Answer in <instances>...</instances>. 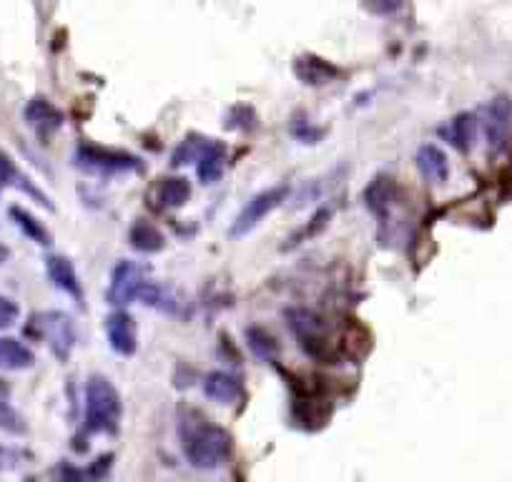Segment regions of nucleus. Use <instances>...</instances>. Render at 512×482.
<instances>
[{"label":"nucleus","mask_w":512,"mask_h":482,"mask_svg":"<svg viewBox=\"0 0 512 482\" xmlns=\"http://www.w3.org/2000/svg\"><path fill=\"white\" fill-rule=\"evenodd\" d=\"M178 437H181L184 457L196 470H216L231 457L229 432L199 412H186L181 417Z\"/></svg>","instance_id":"nucleus-1"},{"label":"nucleus","mask_w":512,"mask_h":482,"mask_svg":"<svg viewBox=\"0 0 512 482\" xmlns=\"http://www.w3.org/2000/svg\"><path fill=\"white\" fill-rule=\"evenodd\" d=\"M121 419V397L115 387L101 375L85 385V430L94 435H114Z\"/></svg>","instance_id":"nucleus-2"},{"label":"nucleus","mask_w":512,"mask_h":482,"mask_svg":"<svg viewBox=\"0 0 512 482\" xmlns=\"http://www.w3.org/2000/svg\"><path fill=\"white\" fill-rule=\"evenodd\" d=\"M289 329L299 339V345L306 355L319 362H332L336 356V345L329 339L326 325L309 309H292L289 315Z\"/></svg>","instance_id":"nucleus-3"},{"label":"nucleus","mask_w":512,"mask_h":482,"mask_svg":"<svg viewBox=\"0 0 512 482\" xmlns=\"http://www.w3.org/2000/svg\"><path fill=\"white\" fill-rule=\"evenodd\" d=\"M75 164L88 171V174H98V176H124V174H134V171H144L141 158L125 151H115V148L91 146L85 144L75 151Z\"/></svg>","instance_id":"nucleus-4"},{"label":"nucleus","mask_w":512,"mask_h":482,"mask_svg":"<svg viewBox=\"0 0 512 482\" xmlns=\"http://www.w3.org/2000/svg\"><path fill=\"white\" fill-rule=\"evenodd\" d=\"M31 335L51 346V352L65 362L75 346L74 319L65 312H41L31 319Z\"/></svg>","instance_id":"nucleus-5"},{"label":"nucleus","mask_w":512,"mask_h":482,"mask_svg":"<svg viewBox=\"0 0 512 482\" xmlns=\"http://www.w3.org/2000/svg\"><path fill=\"white\" fill-rule=\"evenodd\" d=\"M151 279H148V266L141 262H118L111 272V284H108V302L114 306H124L128 302L141 299V292L146 289Z\"/></svg>","instance_id":"nucleus-6"},{"label":"nucleus","mask_w":512,"mask_h":482,"mask_svg":"<svg viewBox=\"0 0 512 482\" xmlns=\"http://www.w3.org/2000/svg\"><path fill=\"white\" fill-rule=\"evenodd\" d=\"M480 128L487 146L495 154H500L507 148L512 138V98L510 95H495L490 104L485 105L480 118Z\"/></svg>","instance_id":"nucleus-7"},{"label":"nucleus","mask_w":512,"mask_h":482,"mask_svg":"<svg viewBox=\"0 0 512 482\" xmlns=\"http://www.w3.org/2000/svg\"><path fill=\"white\" fill-rule=\"evenodd\" d=\"M286 194H289V186H272V189H264L256 196H251L231 224V236H246L249 231L256 229L276 206H282L286 201Z\"/></svg>","instance_id":"nucleus-8"},{"label":"nucleus","mask_w":512,"mask_h":482,"mask_svg":"<svg viewBox=\"0 0 512 482\" xmlns=\"http://www.w3.org/2000/svg\"><path fill=\"white\" fill-rule=\"evenodd\" d=\"M105 336H108V345L114 349L115 355H134L138 346V332L136 322L131 319V315H125L121 309H115L105 319Z\"/></svg>","instance_id":"nucleus-9"},{"label":"nucleus","mask_w":512,"mask_h":482,"mask_svg":"<svg viewBox=\"0 0 512 482\" xmlns=\"http://www.w3.org/2000/svg\"><path fill=\"white\" fill-rule=\"evenodd\" d=\"M292 68H294V75L306 85L335 84L336 78L342 75V71H339L332 61H326L322 55H312V53L294 58Z\"/></svg>","instance_id":"nucleus-10"},{"label":"nucleus","mask_w":512,"mask_h":482,"mask_svg":"<svg viewBox=\"0 0 512 482\" xmlns=\"http://www.w3.org/2000/svg\"><path fill=\"white\" fill-rule=\"evenodd\" d=\"M45 272H48V279H51L55 289H61L63 294H68L71 299H75L78 305L84 306V299H85L84 284L78 279V274H75L71 259H65L61 254L48 256V259H45Z\"/></svg>","instance_id":"nucleus-11"},{"label":"nucleus","mask_w":512,"mask_h":482,"mask_svg":"<svg viewBox=\"0 0 512 482\" xmlns=\"http://www.w3.org/2000/svg\"><path fill=\"white\" fill-rule=\"evenodd\" d=\"M23 115H25L28 126H31L41 138H48L51 134H55V131L63 126V114L51 104V101H48V98H43V95L31 98L28 105H25V111H23Z\"/></svg>","instance_id":"nucleus-12"},{"label":"nucleus","mask_w":512,"mask_h":482,"mask_svg":"<svg viewBox=\"0 0 512 482\" xmlns=\"http://www.w3.org/2000/svg\"><path fill=\"white\" fill-rule=\"evenodd\" d=\"M397 194L399 189L397 184H395V178L385 176V174L375 176L365 191L366 209L372 211L375 216H379V219H387L392 209L397 206Z\"/></svg>","instance_id":"nucleus-13"},{"label":"nucleus","mask_w":512,"mask_h":482,"mask_svg":"<svg viewBox=\"0 0 512 482\" xmlns=\"http://www.w3.org/2000/svg\"><path fill=\"white\" fill-rule=\"evenodd\" d=\"M477 131H480V118L475 114H457L450 118L445 126L439 128V136L445 138L452 148L457 151H470L477 141Z\"/></svg>","instance_id":"nucleus-14"},{"label":"nucleus","mask_w":512,"mask_h":482,"mask_svg":"<svg viewBox=\"0 0 512 482\" xmlns=\"http://www.w3.org/2000/svg\"><path fill=\"white\" fill-rule=\"evenodd\" d=\"M204 395L216 405L234 407L244 399V387H241L239 379L229 372H211L204 377Z\"/></svg>","instance_id":"nucleus-15"},{"label":"nucleus","mask_w":512,"mask_h":482,"mask_svg":"<svg viewBox=\"0 0 512 482\" xmlns=\"http://www.w3.org/2000/svg\"><path fill=\"white\" fill-rule=\"evenodd\" d=\"M0 186H15V189L23 191V194H28L31 199L38 201L41 206L53 209L48 196L35 186V181H31V178L23 174L21 168L15 166V161H13L5 151H0Z\"/></svg>","instance_id":"nucleus-16"},{"label":"nucleus","mask_w":512,"mask_h":482,"mask_svg":"<svg viewBox=\"0 0 512 482\" xmlns=\"http://www.w3.org/2000/svg\"><path fill=\"white\" fill-rule=\"evenodd\" d=\"M415 164H417L422 178L429 181V184H445L447 176H450L447 154L439 146H435V144H427V146L419 148L417 156H415Z\"/></svg>","instance_id":"nucleus-17"},{"label":"nucleus","mask_w":512,"mask_h":482,"mask_svg":"<svg viewBox=\"0 0 512 482\" xmlns=\"http://www.w3.org/2000/svg\"><path fill=\"white\" fill-rule=\"evenodd\" d=\"M226 171V148L221 144H204L199 158H196V174L201 184H216Z\"/></svg>","instance_id":"nucleus-18"},{"label":"nucleus","mask_w":512,"mask_h":482,"mask_svg":"<svg viewBox=\"0 0 512 482\" xmlns=\"http://www.w3.org/2000/svg\"><path fill=\"white\" fill-rule=\"evenodd\" d=\"M33 367V352L15 336H0V369L21 372Z\"/></svg>","instance_id":"nucleus-19"},{"label":"nucleus","mask_w":512,"mask_h":482,"mask_svg":"<svg viewBox=\"0 0 512 482\" xmlns=\"http://www.w3.org/2000/svg\"><path fill=\"white\" fill-rule=\"evenodd\" d=\"M191 199V184L184 176H168L156 186V204L161 209H181Z\"/></svg>","instance_id":"nucleus-20"},{"label":"nucleus","mask_w":512,"mask_h":482,"mask_svg":"<svg viewBox=\"0 0 512 482\" xmlns=\"http://www.w3.org/2000/svg\"><path fill=\"white\" fill-rule=\"evenodd\" d=\"M128 239H131V246L141 254H156L166 246V239L158 229L156 224H151L146 219H138L131 231H128Z\"/></svg>","instance_id":"nucleus-21"},{"label":"nucleus","mask_w":512,"mask_h":482,"mask_svg":"<svg viewBox=\"0 0 512 482\" xmlns=\"http://www.w3.org/2000/svg\"><path fill=\"white\" fill-rule=\"evenodd\" d=\"M8 214H11L13 224L21 229L23 236H28L33 244H38V246H48V244H51V234H48V229L33 216L31 211H25L23 206H11Z\"/></svg>","instance_id":"nucleus-22"},{"label":"nucleus","mask_w":512,"mask_h":482,"mask_svg":"<svg viewBox=\"0 0 512 482\" xmlns=\"http://www.w3.org/2000/svg\"><path fill=\"white\" fill-rule=\"evenodd\" d=\"M246 339H249L251 352L256 356H262V359H274V356L279 355L276 339L266 329H262V326H251L249 332H246Z\"/></svg>","instance_id":"nucleus-23"},{"label":"nucleus","mask_w":512,"mask_h":482,"mask_svg":"<svg viewBox=\"0 0 512 482\" xmlns=\"http://www.w3.org/2000/svg\"><path fill=\"white\" fill-rule=\"evenodd\" d=\"M329 216H332V214H329V211H326V209L316 211L312 219H309V224H306L304 229L296 231L292 239H289V246H296V244H304V241H306V239H312V236H316V234H319V231L325 229L326 224H329Z\"/></svg>","instance_id":"nucleus-24"},{"label":"nucleus","mask_w":512,"mask_h":482,"mask_svg":"<svg viewBox=\"0 0 512 482\" xmlns=\"http://www.w3.org/2000/svg\"><path fill=\"white\" fill-rule=\"evenodd\" d=\"M292 136L296 138V141H302V144H319L322 136H325V131H322V128H316L314 124H309V121L302 118V115H294Z\"/></svg>","instance_id":"nucleus-25"},{"label":"nucleus","mask_w":512,"mask_h":482,"mask_svg":"<svg viewBox=\"0 0 512 482\" xmlns=\"http://www.w3.org/2000/svg\"><path fill=\"white\" fill-rule=\"evenodd\" d=\"M0 430L11 432V435H23L25 432V422H23L21 415L8 402L0 405Z\"/></svg>","instance_id":"nucleus-26"},{"label":"nucleus","mask_w":512,"mask_h":482,"mask_svg":"<svg viewBox=\"0 0 512 482\" xmlns=\"http://www.w3.org/2000/svg\"><path fill=\"white\" fill-rule=\"evenodd\" d=\"M18 316H21V309L18 305L8 299V296H0V329H8L18 322Z\"/></svg>","instance_id":"nucleus-27"},{"label":"nucleus","mask_w":512,"mask_h":482,"mask_svg":"<svg viewBox=\"0 0 512 482\" xmlns=\"http://www.w3.org/2000/svg\"><path fill=\"white\" fill-rule=\"evenodd\" d=\"M25 457H28V452L0 445V470H13V467L23 465V460H25Z\"/></svg>","instance_id":"nucleus-28"},{"label":"nucleus","mask_w":512,"mask_h":482,"mask_svg":"<svg viewBox=\"0 0 512 482\" xmlns=\"http://www.w3.org/2000/svg\"><path fill=\"white\" fill-rule=\"evenodd\" d=\"M405 0H362L366 11L375 13V15H389V13H397L402 8Z\"/></svg>","instance_id":"nucleus-29"},{"label":"nucleus","mask_w":512,"mask_h":482,"mask_svg":"<svg viewBox=\"0 0 512 482\" xmlns=\"http://www.w3.org/2000/svg\"><path fill=\"white\" fill-rule=\"evenodd\" d=\"M8 392H11V387L5 385V379H0V405L8 402Z\"/></svg>","instance_id":"nucleus-30"},{"label":"nucleus","mask_w":512,"mask_h":482,"mask_svg":"<svg viewBox=\"0 0 512 482\" xmlns=\"http://www.w3.org/2000/svg\"><path fill=\"white\" fill-rule=\"evenodd\" d=\"M8 246H0V266H3V264L8 262Z\"/></svg>","instance_id":"nucleus-31"}]
</instances>
